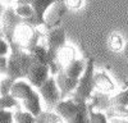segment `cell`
<instances>
[{
    "instance_id": "1",
    "label": "cell",
    "mask_w": 128,
    "mask_h": 123,
    "mask_svg": "<svg viewBox=\"0 0 128 123\" xmlns=\"http://www.w3.org/2000/svg\"><path fill=\"white\" fill-rule=\"evenodd\" d=\"M42 36H44V34L37 27L31 24L27 20H22L14 30L13 44L10 45V49L19 48V49L30 53L40 42V38Z\"/></svg>"
},
{
    "instance_id": "2",
    "label": "cell",
    "mask_w": 128,
    "mask_h": 123,
    "mask_svg": "<svg viewBox=\"0 0 128 123\" xmlns=\"http://www.w3.org/2000/svg\"><path fill=\"white\" fill-rule=\"evenodd\" d=\"M54 109L66 122L83 123L88 120L87 102H76L73 99H60Z\"/></svg>"
},
{
    "instance_id": "3",
    "label": "cell",
    "mask_w": 128,
    "mask_h": 123,
    "mask_svg": "<svg viewBox=\"0 0 128 123\" xmlns=\"http://www.w3.org/2000/svg\"><path fill=\"white\" fill-rule=\"evenodd\" d=\"M34 63L31 54L19 48L10 49V55L8 56V70L6 76L13 81L26 78V74Z\"/></svg>"
},
{
    "instance_id": "4",
    "label": "cell",
    "mask_w": 128,
    "mask_h": 123,
    "mask_svg": "<svg viewBox=\"0 0 128 123\" xmlns=\"http://www.w3.org/2000/svg\"><path fill=\"white\" fill-rule=\"evenodd\" d=\"M94 73H95V64L94 59H87L86 67H84L83 73L81 74L77 87L72 92V99L76 102H87L90 98L92 96V92L95 90L94 87Z\"/></svg>"
},
{
    "instance_id": "5",
    "label": "cell",
    "mask_w": 128,
    "mask_h": 123,
    "mask_svg": "<svg viewBox=\"0 0 128 123\" xmlns=\"http://www.w3.org/2000/svg\"><path fill=\"white\" fill-rule=\"evenodd\" d=\"M38 94L41 96V100L45 102L48 110H52L55 108V105L62 99V95H60V90L56 85L54 74H50L45 80L44 84L38 87Z\"/></svg>"
},
{
    "instance_id": "6",
    "label": "cell",
    "mask_w": 128,
    "mask_h": 123,
    "mask_svg": "<svg viewBox=\"0 0 128 123\" xmlns=\"http://www.w3.org/2000/svg\"><path fill=\"white\" fill-rule=\"evenodd\" d=\"M22 18H20L16 12L13 6H8L3 14H2V19H0V26H2V32L4 35V38L9 42V45L13 44V34L16 27L22 22Z\"/></svg>"
},
{
    "instance_id": "7",
    "label": "cell",
    "mask_w": 128,
    "mask_h": 123,
    "mask_svg": "<svg viewBox=\"0 0 128 123\" xmlns=\"http://www.w3.org/2000/svg\"><path fill=\"white\" fill-rule=\"evenodd\" d=\"M49 76H50V67L48 64H42V63L34 62V63L31 64L27 74H26V80L34 87L38 88Z\"/></svg>"
},
{
    "instance_id": "8",
    "label": "cell",
    "mask_w": 128,
    "mask_h": 123,
    "mask_svg": "<svg viewBox=\"0 0 128 123\" xmlns=\"http://www.w3.org/2000/svg\"><path fill=\"white\" fill-rule=\"evenodd\" d=\"M66 10H67V5L64 4L63 0H58L54 4H51L50 8L46 10L45 17H44L46 30L59 26L64 13H66Z\"/></svg>"
},
{
    "instance_id": "9",
    "label": "cell",
    "mask_w": 128,
    "mask_h": 123,
    "mask_svg": "<svg viewBox=\"0 0 128 123\" xmlns=\"http://www.w3.org/2000/svg\"><path fill=\"white\" fill-rule=\"evenodd\" d=\"M55 2H58V0H32L31 6H32V10H34V17L30 20V23L37 28L45 27V19H44L45 13L50 8V5L54 4Z\"/></svg>"
},
{
    "instance_id": "10",
    "label": "cell",
    "mask_w": 128,
    "mask_h": 123,
    "mask_svg": "<svg viewBox=\"0 0 128 123\" xmlns=\"http://www.w3.org/2000/svg\"><path fill=\"white\" fill-rule=\"evenodd\" d=\"M109 104L116 117H128V88L112 96L109 99Z\"/></svg>"
},
{
    "instance_id": "11",
    "label": "cell",
    "mask_w": 128,
    "mask_h": 123,
    "mask_svg": "<svg viewBox=\"0 0 128 123\" xmlns=\"http://www.w3.org/2000/svg\"><path fill=\"white\" fill-rule=\"evenodd\" d=\"M94 87L100 94H110L115 90V84L106 72L100 70L94 73Z\"/></svg>"
},
{
    "instance_id": "12",
    "label": "cell",
    "mask_w": 128,
    "mask_h": 123,
    "mask_svg": "<svg viewBox=\"0 0 128 123\" xmlns=\"http://www.w3.org/2000/svg\"><path fill=\"white\" fill-rule=\"evenodd\" d=\"M78 80L80 78H72V77L66 76V74L63 73L62 69L58 72L56 77H55V81H56V85H58V87L60 90L62 99H66V96L70 95L72 92L74 91V88L77 87Z\"/></svg>"
},
{
    "instance_id": "13",
    "label": "cell",
    "mask_w": 128,
    "mask_h": 123,
    "mask_svg": "<svg viewBox=\"0 0 128 123\" xmlns=\"http://www.w3.org/2000/svg\"><path fill=\"white\" fill-rule=\"evenodd\" d=\"M77 58V50L74 46L64 44L58 51L55 55V63L59 67V69H62L63 67H66L67 64H69L72 60H74Z\"/></svg>"
},
{
    "instance_id": "14",
    "label": "cell",
    "mask_w": 128,
    "mask_h": 123,
    "mask_svg": "<svg viewBox=\"0 0 128 123\" xmlns=\"http://www.w3.org/2000/svg\"><path fill=\"white\" fill-rule=\"evenodd\" d=\"M34 86H32L30 82H26V81H14L12 87H10V92L9 94L14 96L18 101H22L24 99H27L28 96L32 95V92H34Z\"/></svg>"
},
{
    "instance_id": "15",
    "label": "cell",
    "mask_w": 128,
    "mask_h": 123,
    "mask_svg": "<svg viewBox=\"0 0 128 123\" xmlns=\"http://www.w3.org/2000/svg\"><path fill=\"white\" fill-rule=\"evenodd\" d=\"M22 106L28 110L34 117H37L40 113L42 112V104H41V96L37 91H34L32 95L28 96L27 99L22 100Z\"/></svg>"
},
{
    "instance_id": "16",
    "label": "cell",
    "mask_w": 128,
    "mask_h": 123,
    "mask_svg": "<svg viewBox=\"0 0 128 123\" xmlns=\"http://www.w3.org/2000/svg\"><path fill=\"white\" fill-rule=\"evenodd\" d=\"M84 67H86V60L76 58L74 60H72L69 64H67L66 67H63L62 70H63V73L66 76H68V77L80 78L81 74L83 73V70H84Z\"/></svg>"
},
{
    "instance_id": "17",
    "label": "cell",
    "mask_w": 128,
    "mask_h": 123,
    "mask_svg": "<svg viewBox=\"0 0 128 123\" xmlns=\"http://www.w3.org/2000/svg\"><path fill=\"white\" fill-rule=\"evenodd\" d=\"M30 54H31L32 59H34V62L42 63V64H48L50 67V58H49V53H48V49H46L45 44L38 42L30 51Z\"/></svg>"
},
{
    "instance_id": "18",
    "label": "cell",
    "mask_w": 128,
    "mask_h": 123,
    "mask_svg": "<svg viewBox=\"0 0 128 123\" xmlns=\"http://www.w3.org/2000/svg\"><path fill=\"white\" fill-rule=\"evenodd\" d=\"M108 45H109L112 51H114V53H120V51L123 50V46H124V40L119 34L114 32L109 36Z\"/></svg>"
},
{
    "instance_id": "19",
    "label": "cell",
    "mask_w": 128,
    "mask_h": 123,
    "mask_svg": "<svg viewBox=\"0 0 128 123\" xmlns=\"http://www.w3.org/2000/svg\"><path fill=\"white\" fill-rule=\"evenodd\" d=\"M14 12L23 20H27V22H30L32 17H34V10H32L31 4H17L14 8Z\"/></svg>"
},
{
    "instance_id": "20",
    "label": "cell",
    "mask_w": 128,
    "mask_h": 123,
    "mask_svg": "<svg viewBox=\"0 0 128 123\" xmlns=\"http://www.w3.org/2000/svg\"><path fill=\"white\" fill-rule=\"evenodd\" d=\"M13 120L17 123H34L35 122V117L31 114L28 110H17L16 113H13Z\"/></svg>"
},
{
    "instance_id": "21",
    "label": "cell",
    "mask_w": 128,
    "mask_h": 123,
    "mask_svg": "<svg viewBox=\"0 0 128 123\" xmlns=\"http://www.w3.org/2000/svg\"><path fill=\"white\" fill-rule=\"evenodd\" d=\"M35 122H63L62 117L56 113H52L51 110L41 112L37 117H35Z\"/></svg>"
},
{
    "instance_id": "22",
    "label": "cell",
    "mask_w": 128,
    "mask_h": 123,
    "mask_svg": "<svg viewBox=\"0 0 128 123\" xmlns=\"http://www.w3.org/2000/svg\"><path fill=\"white\" fill-rule=\"evenodd\" d=\"M18 106V100L10 94L0 95V109H12Z\"/></svg>"
},
{
    "instance_id": "23",
    "label": "cell",
    "mask_w": 128,
    "mask_h": 123,
    "mask_svg": "<svg viewBox=\"0 0 128 123\" xmlns=\"http://www.w3.org/2000/svg\"><path fill=\"white\" fill-rule=\"evenodd\" d=\"M88 122L91 123H106L108 118L100 112H95L94 109H88Z\"/></svg>"
},
{
    "instance_id": "24",
    "label": "cell",
    "mask_w": 128,
    "mask_h": 123,
    "mask_svg": "<svg viewBox=\"0 0 128 123\" xmlns=\"http://www.w3.org/2000/svg\"><path fill=\"white\" fill-rule=\"evenodd\" d=\"M13 80L8 77L6 74L3 76V78L0 80V95H5V94H9L10 92V87L13 85Z\"/></svg>"
},
{
    "instance_id": "25",
    "label": "cell",
    "mask_w": 128,
    "mask_h": 123,
    "mask_svg": "<svg viewBox=\"0 0 128 123\" xmlns=\"http://www.w3.org/2000/svg\"><path fill=\"white\" fill-rule=\"evenodd\" d=\"M13 112L10 109H0V123H12Z\"/></svg>"
},
{
    "instance_id": "26",
    "label": "cell",
    "mask_w": 128,
    "mask_h": 123,
    "mask_svg": "<svg viewBox=\"0 0 128 123\" xmlns=\"http://www.w3.org/2000/svg\"><path fill=\"white\" fill-rule=\"evenodd\" d=\"M63 2L67 5V8L73 9V10H78L83 5V0H63Z\"/></svg>"
},
{
    "instance_id": "27",
    "label": "cell",
    "mask_w": 128,
    "mask_h": 123,
    "mask_svg": "<svg viewBox=\"0 0 128 123\" xmlns=\"http://www.w3.org/2000/svg\"><path fill=\"white\" fill-rule=\"evenodd\" d=\"M9 53H10V45H9V42L3 36H0V55H8Z\"/></svg>"
},
{
    "instance_id": "28",
    "label": "cell",
    "mask_w": 128,
    "mask_h": 123,
    "mask_svg": "<svg viewBox=\"0 0 128 123\" xmlns=\"http://www.w3.org/2000/svg\"><path fill=\"white\" fill-rule=\"evenodd\" d=\"M8 70V56L0 55V76H5Z\"/></svg>"
},
{
    "instance_id": "29",
    "label": "cell",
    "mask_w": 128,
    "mask_h": 123,
    "mask_svg": "<svg viewBox=\"0 0 128 123\" xmlns=\"http://www.w3.org/2000/svg\"><path fill=\"white\" fill-rule=\"evenodd\" d=\"M17 4H31L32 0H16Z\"/></svg>"
},
{
    "instance_id": "30",
    "label": "cell",
    "mask_w": 128,
    "mask_h": 123,
    "mask_svg": "<svg viewBox=\"0 0 128 123\" xmlns=\"http://www.w3.org/2000/svg\"><path fill=\"white\" fill-rule=\"evenodd\" d=\"M122 51L124 53V55H126V56L128 58V42H127V44H126V45L123 46V50H122Z\"/></svg>"
},
{
    "instance_id": "31",
    "label": "cell",
    "mask_w": 128,
    "mask_h": 123,
    "mask_svg": "<svg viewBox=\"0 0 128 123\" xmlns=\"http://www.w3.org/2000/svg\"><path fill=\"white\" fill-rule=\"evenodd\" d=\"M13 2H16V0H2V3H4V4H6V5H10Z\"/></svg>"
},
{
    "instance_id": "32",
    "label": "cell",
    "mask_w": 128,
    "mask_h": 123,
    "mask_svg": "<svg viewBox=\"0 0 128 123\" xmlns=\"http://www.w3.org/2000/svg\"><path fill=\"white\" fill-rule=\"evenodd\" d=\"M127 108H128V106H127Z\"/></svg>"
}]
</instances>
